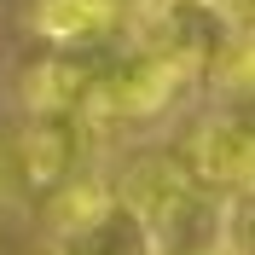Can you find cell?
I'll return each mask as SVG.
<instances>
[{
    "instance_id": "cell-7",
    "label": "cell",
    "mask_w": 255,
    "mask_h": 255,
    "mask_svg": "<svg viewBox=\"0 0 255 255\" xmlns=\"http://www.w3.org/2000/svg\"><path fill=\"white\" fill-rule=\"evenodd\" d=\"M191 180H186V168H180V157L174 151H145V157H133L122 168V180L111 186V197H122L133 215H145V221L157 226L168 209L180 203V191H186Z\"/></svg>"
},
{
    "instance_id": "cell-5",
    "label": "cell",
    "mask_w": 255,
    "mask_h": 255,
    "mask_svg": "<svg viewBox=\"0 0 255 255\" xmlns=\"http://www.w3.org/2000/svg\"><path fill=\"white\" fill-rule=\"evenodd\" d=\"M29 29L47 41V52H99L122 29L116 0H29Z\"/></svg>"
},
{
    "instance_id": "cell-6",
    "label": "cell",
    "mask_w": 255,
    "mask_h": 255,
    "mask_svg": "<svg viewBox=\"0 0 255 255\" xmlns=\"http://www.w3.org/2000/svg\"><path fill=\"white\" fill-rule=\"evenodd\" d=\"M99 52H47L23 70V111L29 116H87Z\"/></svg>"
},
{
    "instance_id": "cell-2",
    "label": "cell",
    "mask_w": 255,
    "mask_h": 255,
    "mask_svg": "<svg viewBox=\"0 0 255 255\" xmlns=\"http://www.w3.org/2000/svg\"><path fill=\"white\" fill-rule=\"evenodd\" d=\"M180 168L203 191H250V168H255L250 116L244 111H209L191 128L186 151H180Z\"/></svg>"
},
{
    "instance_id": "cell-4",
    "label": "cell",
    "mask_w": 255,
    "mask_h": 255,
    "mask_svg": "<svg viewBox=\"0 0 255 255\" xmlns=\"http://www.w3.org/2000/svg\"><path fill=\"white\" fill-rule=\"evenodd\" d=\"M52 255H157V232L122 197H105L76 226L52 232Z\"/></svg>"
},
{
    "instance_id": "cell-1",
    "label": "cell",
    "mask_w": 255,
    "mask_h": 255,
    "mask_svg": "<svg viewBox=\"0 0 255 255\" xmlns=\"http://www.w3.org/2000/svg\"><path fill=\"white\" fill-rule=\"evenodd\" d=\"M191 70L180 58L157 47H133L128 52H99V70H93V93H87V116L81 122L99 128V122H157L162 111H174L180 93L191 87Z\"/></svg>"
},
{
    "instance_id": "cell-3",
    "label": "cell",
    "mask_w": 255,
    "mask_h": 255,
    "mask_svg": "<svg viewBox=\"0 0 255 255\" xmlns=\"http://www.w3.org/2000/svg\"><path fill=\"white\" fill-rule=\"evenodd\" d=\"M81 151H87V122L81 116H29L12 133V157H17V174H23L29 197H47L64 180H76Z\"/></svg>"
},
{
    "instance_id": "cell-9",
    "label": "cell",
    "mask_w": 255,
    "mask_h": 255,
    "mask_svg": "<svg viewBox=\"0 0 255 255\" xmlns=\"http://www.w3.org/2000/svg\"><path fill=\"white\" fill-rule=\"evenodd\" d=\"M116 6H122V0H116Z\"/></svg>"
},
{
    "instance_id": "cell-8",
    "label": "cell",
    "mask_w": 255,
    "mask_h": 255,
    "mask_svg": "<svg viewBox=\"0 0 255 255\" xmlns=\"http://www.w3.org/2000/svg\"><path fill=\"white\" fill-rule=\"evenodd\" d=\"M35 197L23 191V174H17V157H12V133H0V215H23Z\"/></svg>"
}]
</instances>
